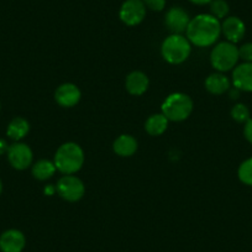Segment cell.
<instances>
[{"label": "cell", "instance_id": "cell-1", "mask_svg": "<svg viewBox=\"0 0 252 252\" xmlns=\"http://www.w3.org/2000/svg\"><path fill=\"white\" fill-rule=\"evenodd\" d=\"M187 38L197 47H209L221 35V23L210 14H199L190 19L186 31Z\"/></svg>", "mask_w": 252, "mask_h": 252}, {"label": "cell", "instance_id": "cell-2", "mask_svg": "<svg viewBox=\"0 0 252 252\" xmlns=\"http://www.w3.org/2000/svg\"><path fill=\"white\" fill-rule=\"evenodd\" d=\"M56 169L66 176L81 171L84 164V151L76 142H66L61 145L53 158Z\"/></svg>", "mask_w": 252, "mask_h": 252}, {"label": "cell", "instance_id": "cell-3", "mask_svg": "<svg viewBox=\"0 0 252 252\" xmlns=\"http://www.w3.org/2000/svg\"><path fill=\"white\" fill-rule=\"evenodd\" d=\"M193 106L194 104L188 94L176 92V93L169 94L164 99L161 105V110L169 121L179 123V121L187 120L190 116Z\"/></svg>", "mask_w": 252, "mask_h": 252}, {"label": "cell", "instance_id": "cell-4", "mask_svg": "<svg viewBox=\"0 0 252 252\" xmlns=\"http://www.w3.org/2000/svg\"><path fill=\"white\" fill-rule=\"evenodd\" d=\"M192 52V43L179 33H172L166 37L161 46V55L169 64H181L186 62Z\"/></svg>", "mask_w": 252, "mask_h": 252}, {"label": "cell", "instance_id": "cell-5", "mask_svg": "<svg viewBox=\"0 0 252 252\" xmlns=\"http://www.w3.org/2000/svg\"><path fill=\"white\" fill-rule=\"evenodd\" d=\"M239 60V47L229 41L218 43L210 53L212 66L221 73L234 69L237 66Z\"/></svg>", "mask_w": 252, "mask_h": 252}, {"label": "cell", "instance_id": "cell-6", "mask_svg": "<svg viewBox=\"0 0 252 252\" xmlns=\"http://www.w3.org/2000/svg\"><path fill=\"white\" fill-rule=\"evenodd\" d=\"M56 192L62 199L69 203H74L79 202L84 197L86 187L78 177L73 176V174H66L58 179Z\"/></svg>", "mask_w": 252, "mask_h": 252}, {"label": "cell", "instance_id": "cell-7", "mask_svg": "<svg viewBox=\"0 0 252 252\" xmlns=\"http://www.w3.org/2000/svg\"><path fill=\"white\" fill-rule=\"evenodd\" d=\"M146 10L142 0H125L119 10V18L126 26H136L146 18Z\"/></svg>", "mask_w": 252, "mask_h": 252}, {"label": "cell", "instance_id": "cell-8", "mask_svg": "<svg viewBox=\"0 0 252 252\" xmlns=\"http://www.w3.org/2000/svg\"><path fill=\"white\" fill-rule=\"evenodd\" d=\"M8 159L13 168L18 171H24L29 168L32 163L33 154L30 146L23 142H15L8 150Z\"/></svg>", "mask_w": 252, "mask_h": 252}, {"label": "cell", "instance_id": "cell-9", "mask_svg": "<svg viewBox=\"0 0 252 252\" xmlns=\"http://www.w3.org/2000/svg\"><path fill=\"white\" fill-rule=\"evenodd\" d=\"M189 14L181 6H173L169 9L164 16V24L172 33H179L182 35L186 32L189 25Z\"/></svg>", "mask_w": 252, "mask_h": 252}, {"label": "cell", "instance_id": "cell-10", "mask_svg": "<svg viewBox=\"0 0 252 252\" xmlns=\"http://www.w3.org/2000/svg\"><path fill=\"white\" fill-rule=\"evenodd\" d=\"M81 89L73 83H63L57 88L55 99L62 108H73L81 101Z\"/></svg>", "mask_w": 252, "mask_h": 252}, {"label": "cell", "instance_id": "cell-11", "mask_svg": "<svg viewBox=\"0 0 252 252\" xmlns=\"http://www.w3.org/2000/svg\"><path fill=\"white\" fill-rule=\"evenodd\" d=\"M221 33L225 36L226 41L236 45L245 37L246 26L237 16H227L221 23Z\"/></svg>", "mask_w": 252, "mask_h": 252}, {"label": "cell", "instance_id": "cell-12", "mask_svg": "<svg viewBox=\"0 0 252 252\" xmlns=\"http://www.w3.org/2000/svg\"><path fill=\"white\" fill-rule=\"evenodd\" d=\"M25 245V235L20 230L10 229L0 235V251L1 252H23Z\"/></svg>", "mask_w": 252, "mask_h": 252}, {"label": "cell", "instance_id": "cell-13", "mask_svg": "<svg viewBox=\"0 0 252 252\" xmlns=\"http://www.w3.org/2000/svg\"><path fill=\"white\" fill-rule=\"evenodd\" d=\"M232 86L241 92H252V62L237 64L232 71Z\"/></svg>", "mask_w": 252, "mask_h": 252}, {"label": "cell", "instance_id": "cell-14", "mask_svg": "<svg viewBox=\"0 0 252 252\" xmlns=\"http://www.w3.org/2000/svg\"><path fill=\"white\" fill-rule=\"evenodd\" d=\"M150 81L149 77L141 71H134L126 77L125 88L131 95L140 96L145 94L149 89Z\"/></svg>", "mask_w": 252, "mask_h": 252}, {"label": "cell", "instance_id": "cell-15", "mask_svg": "<svg viewBox=\"0 0 252 252\" xmlns=\"http://www.w3.org/2000/svg\"><path fill=\"white\" fill-rule=\"evenodd\" d=\"M137 140L132 135L123 134L114 141L113 150L120 157H131L137 151Z\"/></svg>", "mask_w": 252, "mask_h": 252}, {"label": "cell", "instance_id": "cell-16", "mask_svg": "<svg viewBox=\"0 0 252 252\" xmlns=\"http://www.w3.org/2000/svg\"><path fill=\"white\" fill-rule=\"evenodd\" d=\"M230 79L221 72L212 73L205 79V89L213 95H221L230 91Z\"/></svg>", "mask_w": 252, "mask_h": 252}, {"label": "cell", "instance_id": "cell-17", "mask_svg": "<svg viewBox=\"0 0 252 252\" xmlns=\"http://www.w3.org/2000/svg\"><path fill=\"white\" fill-rule=\"evenodd\" d=\"M168 119L163 114H152L145 123V130L151 136H159L168 127Z\"/></svg>", "mask_w": 252, "mask_h": 252}, {"label": "cell", "instance_id": "cell-18", "mask_svg": "<svg viewBox=\"0 0 252 252\" xmlns=\"http://www.w3.org/2000/svg\"><path fill=\"white\" fill-rule=\"evenodd\" d=\"M29 131H30V124H29V121L26 119L18 116V118H14L9 123L8 129H6V135L10 139L19 142L29 134Z\"/></svg>", "mask_w": 252, "mask_h": 252}, {"label": "cell", "instance_id": "cell-19", "mask_svg": "<svg viewBox=\"0 0 252 252\" xmlns=\"http://www.w3.org/2000/svg\"><path fill=\"white\" fill-rule=\"evenodd\" d=\"M56 166L50 159H40L32 166V176L37 181H47L56 173Z\"/></svg>", "mask_w": 252, "mask_h": 252}, {"label": "cell", "instance_id": "cell-20", "mask_svg": "<svg viewBox=\"0 0 252 252\" xmlns=\"http://www.w3.org/2000/svg\"><path fill=\"white\" fill-rule=\"evenodd\" d=\"M230 6L225 0H213L210 3V15L217 18L218 20H224L229 16Z\"/></svg>", "mask_w": 252, "mask_h": 252}, {"label": "cell", "instance_id": "cell-21", "mask_svg": "<svg viewBox=\"0 0 252 252\" xmlns=\"http://www.w3.org/2000/svg\"><path fill=\"white\" fill-rule=\"evenodd\" d=\"M239 179L246 186L252 187V157L245 159L237 169Z\"/></svg>", "mask_w": 252, "mask_h": 252}, {"label": "cell", "instance_id": "cell-22", "mask_svg": "<svg viewBox=\"0 0 252 252\" xmlns=\"http://www.w3.org/2000/svg\"><path fill=\"white\" fill-rule=\"evenodd\" d=\"M230 114H231V118L239 124H245L246 121H249L250 119H251L250 118V115H251V114H250V109L242 103L235 104V105L232 106Z\"/></svg>", "mask_w": 252, "mask_h": 252}, {"label": "cell", "instance_id": "cell-23", "mask_svg": "<svg viewBox=\"0 0 252 252\" xmlns=\"http://www.w3.org/2000/svg\"><path fill=\"white\" fill-rule=\"evenodd\" d=\"M239 57L244 62H252V42L244 43L239 47Z\"/></svg>", "mask_w": 252, "mask_h": 252}, {"label": "cell", "instance_id": "cell-24", "mask_svg": "<svg viewBox=\"0 0 252 252\" xmlns=\"http://www.w3.org/2000/svg\"><path fill=\"white\" fill-rule=\"evenodd\" d=\"M146 6L152 11H162L166 8V0H142Z\"/></svg>", "mask_w": 252, "mask_h": 252}, {"label": "cell", "instance_id": "cell-25", "mask_svg": "<svg viewBox=\"0 0 252 252\" xmlns=\"http://www.w3.org/2000/svg\"><path fill=\"white\" fill-rule=\"evenodd\" d=\"M244 136L250 144H252V119L245 123L244 126Z\"/></svg>", "mask_w": 252, "mask_h": 252}, {"label": "cell", "instance_id": "cell-26", "mask_svg": "<svg viewBox=\"0 0 252 252\" xmlns=\"http://www.w3.org/2000/svg\"><path fill=\"white\" fill-rule=\"evenodd\" d=\"M8 150H9V145L6 144L5 140L0 139V155L8 154Z\"/></svg>", "mask_w": 252, "mask_h": 252}, {"label": "cell", "instance_id": "cell-27", "mask_svg": "<svg viewBox=\"0 0 252 252\" xmlns=\"http://www.w3.org/2000/svg\"><path fill=\"white\" fill-rule=\"evenodd\" d=\"M190 3L195 4V5H207V4H210L213 0H189Z\"/></svg>", "mask_w": 252, "mask_h": 252}, {"label": "cell", "instance_id": "cell-28", "mask_svg": "<svg viewBox=\"0 0 252 252\" xmlns=\"http://www.w3.org/2000/svg\"><path fill=\"white\" fill-rule=\"evenodd\" d=\"M55 192H56V187L48 186V187H46V188H45V193L47 195H53V194H55Z\"/></svg>", "mask_w": 252, "mask_h": 252}, {"label": "cell", "instance_id": "cell-29", "mask_svg": "<svg viewBox=\"0 0 252 252\" xmlns=\"http://www.w3.org/2000/svg\"><path fill=\"white\" fill-rule=\"evenodd\" d=\"M3 192V183H1V179H0V194Z\"/></svg>", "mask_w": 252, "mask_h": 252}]
</instances>
